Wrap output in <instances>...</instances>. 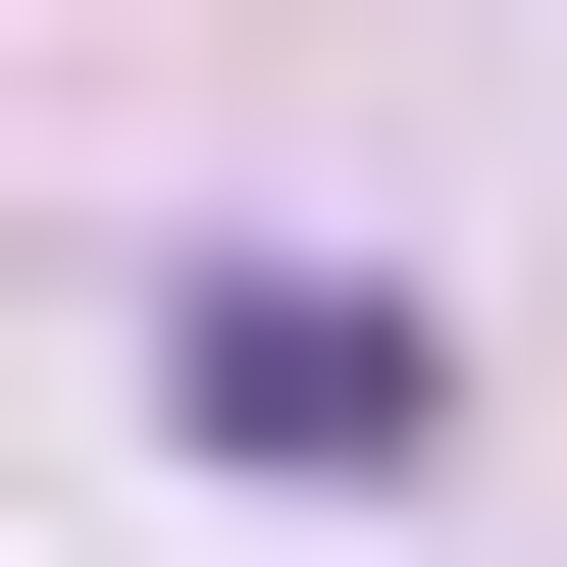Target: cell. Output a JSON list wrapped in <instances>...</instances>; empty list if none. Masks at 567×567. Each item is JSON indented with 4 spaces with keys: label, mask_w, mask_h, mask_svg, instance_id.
Segmentation results:
<instances>
[{
    "label": "cell",
    "mask_w": 567,
    "mask_h": 567,
    "mask_svg": "<svg viewBox=\"0 0 567 567\" xmlns=\"http://www.w3.org/2000/svg\"><path fill=\"white\" fill-rule=\"evenodd\" d=\"M155 413H207V464H310V516H361V464H413L464 361L361 310V258H155Z\"/></svg>",
    "instance_id": "cell-1"
}]
</instances>
